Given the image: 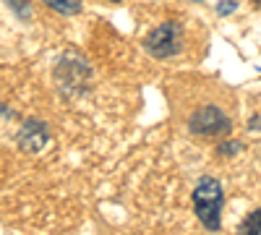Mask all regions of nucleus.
Returning a JSON list of instances; mask_svg holds the SVG:
<instances>
[{
    "mask_svg": "<svg viewBox=\"0 0 261 235\" xmlns=\"http://www.w3.org/2000/svg\"><path fill=\"white\" fill-rule=\"evenodd\" d=\"M222 204H225L222 183L212 175H204L193 188V212L209 232L222 230Z\"/></svg>",
    "mask_w": 261,
    "mask_h": 235,
    "instance_id": "f257e3e1",
    "label": "nucleus"
},
{
    "mask_svg": "<svg viewBox=\"0 0 261 235\" xmlns=\"http://www.w3.org/2000/svg\"><path fill=\"white\" fill-rule=\"evenodd\" d=\"M144 47L151 58H160V60L178 55L183 50V27L178 21H165V24L154 27L146 34Z\"/></svg>",
    "mask_w": 261,
    "mask_h": 235,
    "instance_id": "f03ea898",
    "label": "nucleus"
},
{
    "mask_svg": "<svg viewBox=\"0 0 261 235\" xmlns=\"http://www.w3.org/2000/svg\"><path fill=\"white\" fill-rule=\"evenodd\" d=\"M89 76H92V68L86 66V60H81L73 53L63 55L60 63H58V68H55L58 89H60L63 97H76L84 89V84L89 81Z\"/></svg>",
    "mask_w": 261,
    "mask_h": 235,
    "instance_id": "7ed1b4c3",
    "label": "nucleus"
},
{
    "mask_svg": "<svg viewBox=\"0 0 261 235\" xmlns=\"http://www.w3.org/2000/svg\"><path fill=\"white\" fill-rule=\"evenodd\" d=\"M188 128H191V134H199V136H227L232 128V120L227 118V113L222 108L204 105V108L191 113Z\"/></svg>",
    "mask_w": 261,
    "mask_h": 235,
    "instance_id": "20e7f679",
    "label": "nucleus"
},
{
    "mask_svg": "<svg viewBox=\"0 0 261 235\" xmlns=\"http://www.w3.org/2000/svg\"><path fill=\"white\" fill-rule=\"evenodd\" d=\"M47 141H50V131H47V123H42V120H27L24 128H21L18 136H16L18 149L27 154L42 152V149L47 146Z\"/></svg>",
    "mask_w": 261,
    "mask_h": 235,
    "instance_id": "39448f33",
    "label": "nucleus"
},
{
    "mask_svg": "<svg viewBox=\"0 0 261 235\" xmlns=\"http://www.w3.org/2000/svg\"><path fill=\"white\" fill-rule=\"evenodd\" d=\"M42 3L50 6L58 13H63V16H76L84 8V0H42Z\"/></svg>",
    "mask_w": 261,
    "mask_h": 235,
    "instance_id": "423d86ee",
    "label": "nucleus"
},
{
    "mask_svg": "<svg viewBox=\"0 0 261 235\" xmlns=\"http://www.w3.org/2000/svg\"><path fill=\"white\" fill-rule=\"evenodd\" d=\"M238 232H243V235H258L261 232V206L253 209V212H248V217L241 222Z\"/></svg>",
    "mask_w": 261,
    "mask_h": 235,
    "instance_id": "0eeeda50",
    "label": "nucleus"
},
{
    "mask_svg": "<svg viewBox=\"0 0 261 235\" xmlns=\"http://www.w3.org/2000/svg\"><path fill=\"white\" fill-rule=\"evenodd\" d=\"M8 3V8L21 18V21H27L29 16H32V6H29V0H6Z\"/></svg>",
    "mask_w": 261,
    "mask_h": 235,
    "instance_id": "6e6552de",
    "label": "nucleus"
},
{
    "mask_svg": "<svg viewBox=\"0 0 261 235\" xmlns=\"http://www.w3.org/2000/svg\"><path fill=\"white\" fill-rule=\"evenodd\" d=\"M238 152H243L241 141H222L220 146H217V154H220V157H235Z\"/></svg>",
    "mask_w": 261,
    "mask_h": 235,
    "instance_id": "1a4fd4ad",
    "label": "nucleus"
},
{
    "mask_svg": "<svg viewBox=\"0 0 261 235\" xmlns=\"http://www.w3.org/2000/svg\"><path fill=\"white\" fill-rule=\"evenodd\" d=\"M235 11H238L235 0H222V3L217 6V13H220V16H230V13H235Z\"/></svg>",
    "mask_w": 261,
    "mask_h": 235,
    "instance_id": "9d476101",
    "label": "nucleus"
},
{
    "mask_svg": "<svg viewBox=\"0 0 261 235\" xmlns=\"http://www.w3.org/2000/svg\"><path fill=\"white\" fill-rule=\"evenodd\" d=\"M258 123H261L258 115H253V118H251V131H258Z\"/></svg>",
    "mask_w": 261,
    "mask_h": 235,
    "instance_id": "9b49d317",
    "label": "nucleus"
},
{
    "mask_svg": "<svg viewBox=\"0 0 261 235\" xmlns=\"http://www.w3.org/2000/svg\"><path fill=\"white\" fill-rule=\"evenodd\" d=\"M253 3H256V6H258V8H261V0H253Z\"/></svg>",
    "mask_w": 261,
    "mask_h": 235,
    "instance_id": "f8f14e48",
    "label": "nucleus"
},
{
    "mask_svg": "<svg viewBox=\"0 0 261 235\" xmlns=\"http://www.w3.org/2000/svg\"><path fill=\"white\" fill-rule=\"evenodd\" d=\"M107 3H120V0H107Z\"/></svg>",
    "mask_w": 261,
    "mask_h": 235,
    "instance_id": "ddd939ff",
    "label": "nucleus"
},
{
    "mask_svg": "<svg viewBox=\"0 0 261 235\" xmlns=\"http://www.w3.org/2000/svg\"><path fill=\"white\" fill-rule=\"evenodd\" d=\"M191 3H204V0H191Z\"/></svg>",
    "mask_w": 261,
    "mask_h": 235,
    "instance_id": "4468645a",
    "label": "nucleus"
}]
</instances>
